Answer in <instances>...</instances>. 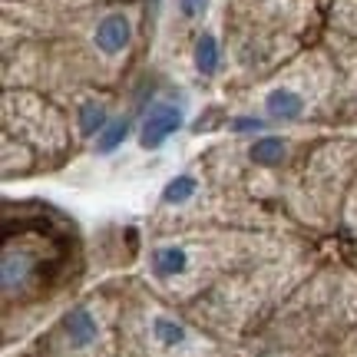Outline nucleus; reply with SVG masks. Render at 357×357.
Instances as JSON below:
<instances>
[{
    "label": "nucleus",
    "instance_id": "1",
    "mask_svg": "<svg viewBox=\"0 0 357 357\" xmlns=\"http://www.w3.org/2000/svg\"><path fill=\"white\" fill-rule=\"evenodd\" d=\"M182 129V106L176 102H155L153 109L146 113L139 129V146L142 149H159L169 136H176Z\"/></svg>",
    "mask_w": 357,
    "mask_h": 357
},
{
    "label": "nucleus",
    "instance_id": "2",
    "mask_svg": "<svg viewBox=\"0 0 357 357\" xmlns=\"http://www.w3.org/2000/svg\"><path fill=\"white\" fill-rule=\"evenodd\" d=\"M96 47H100L106 56H116V53H123L129 47V40H132V24H129L126 13H109V17H102L100 24H96Z\"/></svg>",
    "mask_w": 357,
    "mask_h": 357
},
{
    "label": "nucleus",
    "instance_id": "3",
    "mask_svg": "<svg viewBox=\"0 0 357 357\" xmlns=\"http://www.w3.org/2000/svg\"><path fill=\"white\" fill-rule=\"evenodd\" d=\"M63 334H66V341H70L73 351H83V347L96 344L100 324H96V318L89 314L86 307H73V311L63 318Z\"/></svg>",
    "mask_w": 357,
    "mask_h": 357
},
{
    "label": "nucleus",
    "instance_id": "4",
    "mask_svg": "<svg viewBox=\"0 0 357 357\" xmlns=\"http://www.w3.org/2000/svg\"><path fill=\"white\" fill-rule=\"evenodd\" d=\"M265 113L271 119H278V123H294L305 113V100L294 89H271L265 96Z\"/></svg>",
    "mask_w": 357,
    "mask_h": 357
},
{
    "label": "nucleus",
    "instance_id": "5",
    "mask_svg": "<svg viewBox=\"0 0 357 357\" xmlns=\"http://www.w3.org/2000/svg\"><path fill=\"white\" fill-rule=\"evenodd\" d=\"M149 265H153L155 278H176V275H182L189 268V255L178 245H162V248H155L149 255Z\"/></svg>",
    "mask_w": 357,
    "mask_h": 357
},
{
    "label": "nucleus",
    "instance_id": "6",
    "mask_svg": "<svg viewBox=\"0 0 357 357\" xmlns=\"http://www.w3.org/2000/svg\"><path fill=\"white\" fill-rule=\"evenodd\" d=\"M33 275V261L26 252H7L0 261V278H3V291L13 294V288H20L26 278Z\"/></svg>",
    "mask_w": 357,
    "mask_h": 357
},
{
    "label": "nucleus",
    "instance_id": "7",
    "mask_svg": "<svg viewBox=\"0 0 357 357\" xmlns=\"http://www.w3.org/2000/svg\"><path fill=\"white\" fill-rule=\"evenodd\" d=\"M284 155H288V142L281 139V136H261L248 146V159L255 162V166H265V169H275L284 162Z\"/></svg>",
    "mask_w": 357,
    "mask_h": 357
},
{
    "label": "nucleus",
    "instance_id": "8",
    "mask_svg": "<svg viewBox=\"0 0 357 357\" xmlns=\"http://www.w3.org/2000/svg\"><path fill=\"white\" fill-rule=\"evenodd\" d=\"M77 123H79V132H83V136H100L102 129L109 126L106 106H102V102H96V100H86L83 106H79Z\"/></svg>",
    "mask_w": 357,
    "mask_h": 357
},
{
    "label": "nucleus",
    "instance_id": "9",
    "mask_svg": "<svg viewBox=\"0 0 357 357\" xmlns=\"http://www.w3.org/2000/svg\"><path fill=\"white\" fill-rule=\"evenodd\" d=\"M129 129H132V123H129L126 116H119V119H109V126L102 129L100 136H96V153L100 155H113L123 142H126Z\"/></svg>",
    "mask_w": 357,
    "mask_h": 357
},
{
    "label": "nucleus",
    "instance_id": "10",
    "mask_svg": "<svg viewBox=\"0 0 357 357\" xmlns=\"http://www.w3.org/2000/svg\"><path fill=\"white\" fill-rule=\"evenodd\" d=\"M153 334L162 347H182L189 341L185 324H178V321H172V318H153Z\"/></svg>",
    "mask_w": 357,
    "mask_h": 357
},
{
    "label": "nucleus",
    "instance_id": "11",
    "mask_svg": "<svg viewBox=\"0 0 357 357\" xmlns=\"http://www.w3.org/2000/svg\"><path fill=\"white\" fill-rule=\"evenodd\" d=\"M195 70L202 77H212L218 70V43L212 33H202V37L195 40Z\"/></svg>",
    "mask_w": 357,
    "mask_h": 357
},
{
    "label": "nucleus",
    "instance_id": "12",
    "mask_svg": "<svg viewBox=\"0 0 357 357\" xmlns=\"http://www.w3.org/2000/svg\"><path fill=\"white\" fill-rule=\"evenodd\" d=\"M195 189H199V182H195L192 176H176L172 182H166V189H162V202L166 205L189 202L192 195H195Z\"/></svg>",
    "mask_w": 357,
    "mask_h": 357
},
{
    "label": "nucleus",
    "instance_id": "13",
    "mask_svg": "<svg viewBox=\"0 0 357 357\" xmlns=\"http://www.w3.org/2000/svg\"><path fill=\"white\" fill-rule=\"evenodd\" d=\"M231 132H261L265 129V123L261 119H255V116H235L229 123Z\"/></svg>",
    "mask_w": 357,
    "mask_h": 357
},
{
    "label": "nucleus",
    "instance_id": "14",
    "mask_svg": "<svg viewBox=\"0 0 357 357\" xmlns=\"http://www.w3.org/2000/svg\"><path fill=\"white\" fill-rule=\"evenodd\" d=\"M205 7H208V0H178V10H182V17H202Z\"/></svg>",
    "mask_w": 357,
    "mask_h": 357
}]
</instances>
